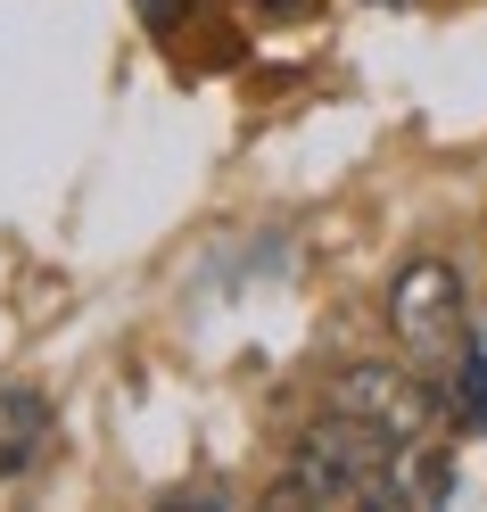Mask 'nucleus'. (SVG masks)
Returning a JSON list of instances; mask_svg holds the SVG:
<instances>
[{
    "label": "nucleus",
    "instance_id": "nucleus-4",
    "mask_svg": "<svg viewBox=\"0 0 487 512\" xmlns=\"http://www.w3.org/2000/svg\"><path fill=\"white\" fill-rule=\"evenodd\" d=\"M265 9H281V17H289V9H306V0H265Z\"/></svg>",
    "mask_w": 487,
    "mask_h": 512
},
{
    "label": "nucleus",
    "instance_id": "nucleus-2",
    "mask_svg": "<svg viewBox=\"0 0 487 512\" xmlns=\"http://www.w3.org/2000/svg\"><path fill=\"white\" fill-rule=\"evenodd\" d=\"M331 413H355V422H380L397 438H421V422L438 413L430 380L421 372H397V364H347L331 380Z\"/></svg>",
    "mask_w": 487,
    "mask_h": 512
},
{
    "label": "nucleus",
    "instance_id": "nucleus-1",
    "mask_svg": "<svg viewBox=\"0 0 487 512\" xmlns=\"http://www.w3.org/2000/svg\"><path fill=\"white\" fill-rule=\"evenodd\" d=\"M388 331L405 339L413 364H454L471 347V314H463V273L446 256H413L388 281Z\"/></svg>",
    "mask_w": 487,
    "mask_h": 512
},
{
    "label": "nucleus",
    "instance_id": "nucleus-3",
    "mask_svg": "<svg viewBox=\"0 0 487 512\" xmlns=\"http://www.w3.org/2000/svg\"><path fill=\"white\" fill-rule=\"evenodd\" d=\"M42 438H50V405L9 389V397H0V471H25L42 455Z\"/></svg>",
    "mask_w": 487,
    "mask_h": 512
}]
</instances>
